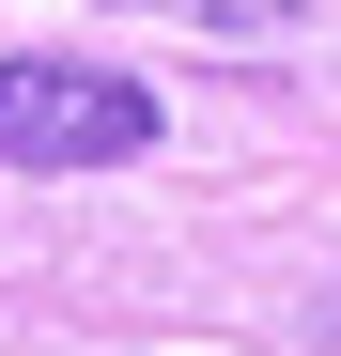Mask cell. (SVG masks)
Returning <instances> with one entry per match:
<instances>
[{
	"label": "cell",
	"mask_w": 341,
	"mask_h": 356,
	"mask_svg": "<svg viewBox=\"0 0 341 356\" xmlns=\"http://www.w3.org/2000/svg\"><path fill=\"white\" fill-rule=\"evenodd\" d=\"M140 140H155V93L125 63H63V47L0 63V170H109Z\"/></svg>",
	"instance_id": "1"
},
{
	"label": "cell",
	"mask_w": 341,
	"mask_h": 356,
	"mask_svg": "<svg viewBox=\"0 0 341 356\" xmlns=\"http://www.w3.org/2000/svg\"><path fill=\"white\" fill-rule=\"evenodd\" d=\"M109 16H202V31H248V47H279V31H295V0H109Z\"/></svg>",
	"instance_id": "2"
}]
</instances>
